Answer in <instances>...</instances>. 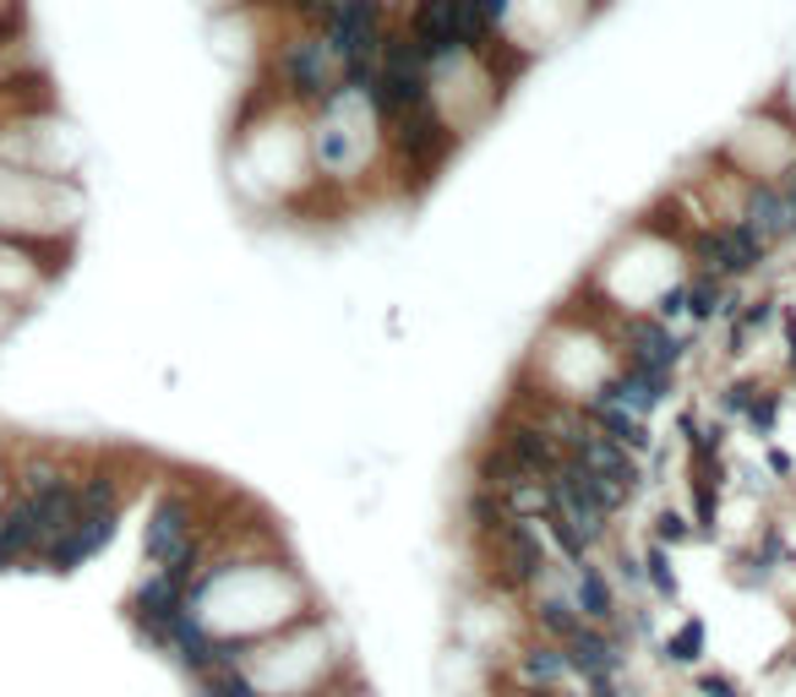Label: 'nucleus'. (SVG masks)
<instances>
[{
	"mask_svg": "<svg viewBox=\"0 0 796 697\" xmlns=\"http://www.w3.org/2000/svg\"><path fill=\"white\" fill-rule=\"evenodd\" d=\"M475 557L485 566V577L507 594L535 588L551 572V551H546V529H535V518L502 513L496 524L475 529Z\"/></svg>",
	"mask_w": 796,
	"mask_h": 697,
	"instance_id": "1",
	"label": "nucleus"
},
{
	"mask_svg": "<svg viewBox=\"0 0 796 697\" xmlns=\"http://www.w3.org/2000/svg\"><path fill=\"white\" fill-rule=\"evenodd\" d=\"M764 251H770V240H764L748 218H731V224H720V229L709 235V273H715V279L753 273V268L764 262Z\"/></svg>",
	"mask_w": 796,
	"mask_h": 697,
	"instance_id": "2",
	"label": "nucleus"
},
{
	"mask_svg": "<svg viewBox=\"0 0 796 697\" xmlns=\"http://www.w3.org/2000/svg\"><path fill=\"white\" fill-rule=\"evenodd\" d=\"M573 605H579V616L595 621V627H612V616H617V594H612L606 572H601L590 557L573 561Z\"/></svg>",
	"mask_w": 796,
	"mask_h": 697,
	"instance_id": "3",
	"label": "nucleus"
},
{
	"mask_svg": "<svg viewBox=\"0 0 796 697\" xmlns=\"http://www.w3.org/2000/svg\"><path fill=\"white\" fill-rule=\"evenodd\" d=\"M698 643H704V632H698V627L687 621V627L676 632V643H671V660H682V665H687V660L698 654Z\"/></svg>",
	"mask_w": 796,
	"mask_h": 697,
	"instance_id": "4",
	"label": "nucleus"
},
{
	"mask_svg": "<svg viewBox=\"0 0 796 697\" xmlns=\"http://www.w3.org/2000/svg\"><path fill=\"white\" fill-rule=\"evenodd\" d=\"M781 191H786V202H792V207H796V164H792V169H786V175H781Z\"/></svg>",
	"mask_w": 796,
	"mask_h": 697,
	"instance_id": "5",
	"label": "nucleus"
}]
</instances>
